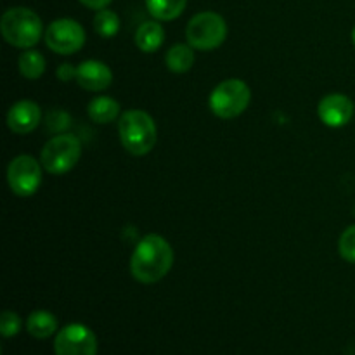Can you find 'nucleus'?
Returning a JSON list of instances; mask_svg holds the SVG:
<instances>
[{
	"instance_id": "obj_1",
	"label": "nucleus",
	"mask_w": 355,
	"mask_h": 355,
	"mask_svg": "<svg viewBox=\"0 0 355 355\" xmlns=\"http://www.w3.org/2000/svg\"><path fill=\"white\" fill-rule=\"evenodd\" d=\"M173 266V250L159 234H148L137 243L130 257V274L142 284L162 281Z\"/></svg>"
},
{
	"instance_id": "obj_10",
	"label": "nucleus",
	"mask_w": 355,
	"mask_h": 355,
	"mask_svg": "<svg viewBox=\"0 0 355 355\" xmlns=\"http://www.w3.org/2000/svg\"><path fill=\"white\" fill-rule=\"evenodd\" d=\"M318 114L326 127H345L354 116V103L343 94H328L319 101Z\"/></svg>"
},
{
	"instance_id": "obj_17",
	"label": "nucleus",
	"mask_w": 355,
	"mask_h": 355,
	"mask_svg": "<svg viewBox=\"0 0 355 355\" xmlns=\"http://www.w3.org/2000/svg\"><path fill=\"white\" fill-rule=\"evenodd\" d=\"M187 0H146L149 14L158 21H173L184 12Z\"/></svg>"
},
{
	"instance_id": "obj_6",
	"label": "nucleus",
	"mask_w": 355,
	"mask_h": 355,
	"mask_svg": "<svg viewBox=\"0 0 355 355\" xmlns=\"http://www.w3.org/2000/svg\"><path fill=\"white\" fill-rule=\"evenodd\" d=\"M187 44L198 51H214L227 38V24L217 12L205 10L191 17L186 28Z\"/></svg>"
},
{
	"instance_id": "obj_2",
	"label": "nucleus",
	"mask_w": 355,
	"mask_h": 355,
	"mask_svg": "<svg viewBox=\"0 0 355 355\" xmlns=\"http://www.w3.org/2000/svg\"><path fill=\"white\" fill-rule=\"evenodd\" d=\"M118 135L125 151L134 156H144L156 146V123L142 110H128L118 120Z\"/></svg>"
},
{
	"instance_id": "obj_9",
	"label": "nucleus",
	"mask_w": 355,
	"mask_h": 355,
	"mask_svg": "<svg viewBox=\"0 0 355 355\" xmlns=\"http://www.w3.org/2000/svg\"><path fill=\"white\" fill-rule=\"evenodd\" d=\"M55 355H97V338L85 324L64 326L59 329L54 340Z\"/></svg>"
},
{
	"instance_id": "obj_22",
	"label": "nucleus",
	"mask_w": 355,
	"mask_h": 355,
	"mask_svg": "<svg viewBox=\"0 0 355 355\" xmlns=\"http://www.w3.org/2000/svg\"><path fill=\"white\" fill-rule=\"evenodd\" d=\"M58 78L61 80V82L76 80V68L73 64H68V62H64V64H61L58 68Z\"/></svg>"
},
{
	"instance_id": "obj_19",
	"label": "nucleus",
	"mask_w": 355,
	"mask_h": 355,
	"mask_svg": "<svg viewBox=\"0 0 355 355\" xmlns=\"http://www.w3.org/2000/svg\"><path fill=\"white\" fill-rule=\"evenodd\" d=\"M94 30L103 38H113L120 30V17L110 9L97 10L94 16Z\"/></svg>"
},
{
	"instance_id": "obj_15",
	"label": "nucleus",
	"mask_w": 355,
	"mask_h": 355,
	"mask_svg": "<svg viewBox=\"0 0 355 355\" xmlns=\"http://www.w3.org/2000/svg\"><path fill=\"white\" fill-rule=\"evenodd\" d=\"M26 329L33 338L45 340L55 333V329H58V319L49 311H35L28 315Z\"/></svg>"
},
{
	"instance_id": "obj_23",
	"label": "nucleus",
	"mask_w": 355,
	"mask_h": 355,
	"mask_svg": "<svg viewBox=\"0 0 355 355\" xmlns=\"http://www.w3.org/2000/svg\"><path fill=\"white\" fill-rule=\"evenodd\" d=\"M80 2H82L83 6L90 7V9L101 10V9H106V7L111 3V0H80Z\"/></svg>"
},
{
	"instance_id": "obj_12",
	"label": "nucleus",
	"mask_w": 355,
	"mask_h": 355,
	"mask_svg": "<svg viewBox=\"0 0 355 355\" xmlns=\"http://www.w3.org/2000/svg\"><path fill=\"white\" fill-rule=\"evenodd\" d=\"M42 120V111L40 106L33 101H17L16 104H12L7 113V127L10 128V132L17 135H24L33 132L35 128L40 125Z\"/></svg>"
},
{
	"instance_id": "obj_16",
	"label": "nucleus",
	"mask_w": 355,
	"mask_h": 355,
	"mask_svg": "<svg viewBox=\"0 0 355 355\" xmlns=\"http://www.w3.org/2000/svg\"><path fill=\"white\" fill-rule=\"evenodd\" d=\"M166 68L172 73H186L194 64V49L189 44H175L165 55Z\"/></svg>"
},
{
	"instance_id": "obj_24",
	"label": "nucleus",
	"mask_w": 355,
	"mask_h": 355,
	"mask_svg": "<svg viewBox=\"0 0 355 355\" xmlns=\"http://www.w3.org/2000/svg\"><path fill=\"white\" fill-rule=\"evenodd\" d=\"M352 42H354V45H355V26H354V30H352Z\"/></svg>"
},
{
	"instance_id": "obj_11",
	"label": "nucleus",
	"mask_w": 355,
	"mask_h": 355,
	"mask_svg": "<svg viewBox=\"0 0 355 355\" xmlns=\"http://www.w3.org/2000/svg\"><path fill=\"white\" fill-rule=\"evenodd\" d=\"M76 83L89 92H103L113 83V71L106 62L87 59L76 66Z\"/></svg>"
},
{
	"instance_id": "obj_4",
	"label": "nucleus",
	"mask_w": 355,
	"mask_h": 355,
	"mask_svg": "<svg viewBox=\"0 0 355 355\" xmlns=\"http://www.w3.org/2000/svg\"><path fill=\"white\" fill-rule=\"evenodd\" d=\"M252 101V90L243 80L229 78L218 83L208 97L210 111L222 120H232L245 113Z\"/></svg>"
},
{
	"instance_id": "obj_5",
	"label": "nucleus",
	"mask_w": 355,
	"mask_h": 355,
	"mask_svg": "<svg viewBox=\"0 0 355 355\" xmlns=\"http://www.w3.org/2000/svg\"><path fill=\"white\" fill-rule=\"evenodd\" d=\"M82 156V142L71 134L54 135L40 151V163L52 175H62L75 168Z\"/></svg>"
},
{
	"instance_id": "obj_7",
	"label": "nucleus",
	"mask_w": 355,
	"mask_h": 355,
	"mask_svg": "<svg viewBox=\"0 0 355 355\" xmlns=\"http://www.w3.org/2000/svg\"><path fill=\"white\" fill-rule=\"evenodd\" d=\"M44 40L52 52L69 55L78 52L85 44V30L82 24L69 17L52 21L44 33Z\"/></svg>"
},
{
	"instance_id": "obj_21",
	"label": "nucleus",
	"mask_w": 355,
	"mask_h": 355,
	"mask_svg": "<svg viewBox=\"0 0 355 355\" xmlns=\"http://www.w3.org/2000/svg\"><path fill=\"white\" fill-rule=\"evenodd\" d=\"M21 331V319L16 312L6 311L0 318V333L3 338H12Z\"/></svg>"
},
{
	"instance_id": "obj_14",
	"label": "nucleus",
	"mask_w": 355,
	"mask_h": 355,
	"mask_svg": "<svg viewBox=\"0 0 355 355\" xmlns=\"http://www.w3.org/2000/svg\"><path fill=\"white\" fill-rule=\"evenodd\" d=\"M87 113H89L90 120H92L94 123L107 125L120 116V104H118V101H114L113 97L97 96L89 103Z\"/></svg>"
},
{
	"instance_id": "obj_3",
	"label": "nucleus",
	"mask_w": 355,
	"mask_h": 355,
	"mask_svg": "<svg viewBox=\"0 0 355 355\" xmlns=\"http://www.w3.org/2000/svg\"><path fill=\"white\" fill-rule=\"evenodd\" d=\"M0 31L7 44L17 49H30L42 38V19L26 7H12L0 19Z\"/></svg>"
},
{
	"instance_id": "obj_8",
	"label": "nucleus",
	"mask_w": 355,
	"mask_h": 355,
	"mask_svg": "<svg viewBox=\"0 0 355 355\" xmlns=\"http://www.w3.org/2000/svg\"><path fill=\"white\" fill-rule=\"evenodd\" d=\"M7 184L16 196H33L42 184V163L33 156H16L7 166Z\"/></svg>"
},
{
	"instance_id": "obj_20",
	"label": "nucleus",
	"mask_w": 355,
	"mask_h": 355,
	"mask_svg": "<svg viewBox=\"0 0 355 355\" xmlns=\"http://www.w3.org/2000/svg\"><path fill=\"white\" fill-rule=\"evenodd\" d=\"M338 252L343 260H347L349 263H355V224L342 232L338 241Z\"/></svg>"
},
{
	"instance_id": "obj_18",
	"label": "nucleus",
	"mask_w": 355,
	"mask_h": 355,
	"mask_svg": "<svg viewBox=\"0 0 355 355\" xmlns=\"http://www.w3.org/2000/svg\"><path fill=\"white\" fill-rule=\"evenodd\" d=\"M17 66H19V73L26 80H38L45 71V58L42 52L33 51V49H26L21 52L19 59H17Z\"/></svg>"
},
{
	"instance_id": "obj_13",
	"label": "nucleus",
	"mask_w": 355,
	"mask_h": 355,
	"mask_svg": "<svg viewBox=\"0 0 355 355\" xmlns=\"http://www.w3.org/2000/svg\"><path fill=\"white\" fill-rule=\"evenodd\" d=\"M165 40V30L156 21H146L135 31V45L146 54H153L158 51Z\"/></svg>"
}]
</instances>
